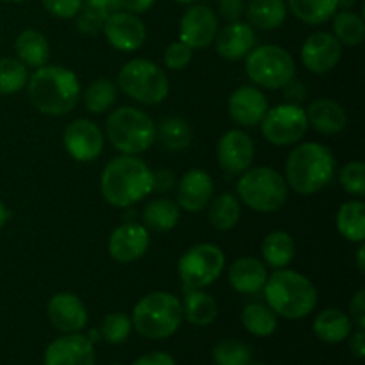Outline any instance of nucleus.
Returning <instances> with one entry per match:
<instances>
[{
	"instance_id": "obj_1",
	"label": "nucleus",
	"mask_w": 365,
	"mask_h": 365,
	"mask_svg": "<svg viewBox=\"0 0 365 365\" xmlns=\"http://www.w3.org/2000/svg\"><path fill=\"white\" fill-rule=\"evenodd\" d=\"M32 106L48 116H63L73 110L81 96V86L73 71L63 66H41L27 81Z\"/></svg>"
},
{
	"instance_id": "obj_2",
	"label": "nucleus",
	"mask_w": 365,
	"mask_h": 365,
	"mask_svg": "<svg viewBox=\"0 0 365 365\" xmlns=\"http://www.w3.org/2000/svg\"><path fill=\"white\" fill-rule=\"evenodd\" d=\"M102 195L110 205L130 207L152 192V171L134 155L110 160L102 173Z\"/></svg>"
},
{
	"instance_id": "obj_3",
	"label": "nucleus",
	"mask_w": 365,
	"mask_h": 365,
	"mask_svg": "<svg viewBox=\"0 0 365 365\" xmlns=\"http://www.w3.org/2000/svg\"><path fill=\"white\" fill-rule=\"evenodd\" d=\"M267 307L287 319H302L317 305V291L312 282L291 269H278L264 285Z\"/></svg>"
},
{
	"instance_id": "obj_4",
	"label": "nucleus",
	"mask_w": 365,
	"mask_h": 365,
	"mask_svg": "<svg viewBox=\"0 0 365 365\" xmlns=\"http://www.w3.org/2000/svg\"><path fill=\"white\" fill-rule=\"evenodd\" d=\"M285 175L298 195L321 191L335 175L334 153L319 143H303L289 155Z\"/></svg>"
},
{
	"instance_id": "obj_5",
	"label": "nucleus",
	"mask_w": 365,
	"mask_h": 365,
	"mask_svg": "<svg viewBox=\"0 0 365 365\" xmlns=\"http://www.w3.org/2000/svg\"><path fill=\"white\" fill-rule=\"evenodd\" d=\"M182 303L170 292H150L134 309V327L143 337L160 341L178 330L182 323Z\"/></svg>"
},
{
	"instance_id": "obj_6",
	"label": "nucleus",
	"mask_w": 365,
	"mask_h": 365,
	"mask_svg": "<svg viewBox=\"0 0 365 365\" xmlns=\"http://www.w3.org/2000/svg\"><path fill=\"white\" fill-rule=\"evenodd\" d=\"M106 132L110 145L125 155L145 152L155 143V123L148 114L135 107L113 110L107 118Z\"/></svg>"
},
{
	"instance_id": "obj_7",
	"label": "nucleus",
	"mask_w": 365,
	"mask_h": 365,
	"mask_svg": "<svg viewBox=\"0 0 365 365\" xmlns=\"http://www.w3.org/2000/svg\"><path fill=\"white\" fill-rule=\"evenodd\" d=\"M237 195L257 212H277L287 200V184L273 168H253L241 173Z\"/></svg>"
},
{
	"instance_id": "obj_8",
	"label": "nucleus",
	"mask_w": 365,
	"mask_h": 365,
	"mask_svg": "<svg viewBox=\"0 0 365 365\" xmlns=\"http://www.w3.org/2000/svg\"><path fill=\"white\" fill-rule=\"evenodd\" d=\"M120 88L125 95L145 106L163 102L170 93L166 73L157 64L146 59L128 61L118 75Z\"/></svg>"
},
{
	"instance_id": "obj_9",
	"label": "nucleus",
	"mask_w": 365,
	"mask_h": 365,
	"mask_svg": "<svg viewBox=\"0 0 365 365\" xmlns=\"http://www.w3.org/2000/svg\"><path fill=\"white\" fill-rule=\"evenodd\" d=\"M246 73L262 88L280 89L294 78L296 64L285 48L264 45L246 56Z\"/></svg>"
},
{
	"instance_id": "obj_10",
	"label": "nucleus",
	"mask_w": 365,
	"mask_h": 365,
	"mask_svg": "<svg viewBox=\"0 0 365 365\" xmlns=\"http://www.w3.org/2000/svg\"><path fill=\"white\" fill-rule=\"evenodd\" d=\"M225 267V255L217 246L198 245L187 250L178 262L185 289H203L217 280Z\"/></svg>"
},
{
	"instance_id": "obj_11",
	"label": "nucleus",
	"mask_w": 365,
	"mask_h": 365,
	"mask_svg": "<svg viewBox=\"0 0 365 365\" xmlns=\"http://www.w3.org/2000/svg\"><path fill=\"white\" fill-rule=\"evenodd\" d=\"M262 134L277 146L294 145L309 128L307 113L298 103H284L267 110L262 118Z\"/></svg>"
},
{
	"instance_id": "obj_12",
	"label": "nucleus",
	"mask_w": 365,
	"mask_h": 365,
	"mask_svg": "<svg viewBox=\"0 0 365 365\" xmlns=\"http://www.w3.org/2000/svg\"><path fill=\"white\" fill-rule=\"evenodd\" d=\"M103 32L107 41L121 52H134L146 39V29L141 18L127 11L110 13L103 24Z\"/></svg>"
},
{
	"instance_id": "obj_13",
	"label": "nucleus",
	"mask_w": 365,
	"mask_h": 365,
	"mask_svg": "<svg viewBox=\"0 0 365 365\" xmlns=\"http://www.w3.org/2000/svg\"><path fill=\"white\" fill-rule=\"evenodd\" d=\"M217 16L209 6L195 4L180 20V41L191 48H205L216 39Z\"/></svg>"
},
{
	"instance_id": "obj_14",
	"label": "nucleus",
	"mask_w": 365,
	"mask_h": 365,
	"mask_svg": "<svg viewBox=\"0 0 365 365\" xmlns=\"http://www.w3.org/2000/svg\"><path fill=\"white\" fill-rule=\"evenodd\" d=\"M342 57V46L330 32H316L309 36L302 46V61L314 73H328Z\"/></svg>"
},
{
	"instance_id": "obj_15",
	"label": "nucleus",
	"mask_w": 365,
	"mask_h": 365,
	"mask_svg": "<svg viewBox=\"0 0 365 365\" xmlns=\"http://www.w3.org/2000/svg\"><path fill=\"white\" fill-rule=\"evenodd\" d=\"M64 146L75 160L89 163L102 152L103 135L93 121L75 120L64 130Z\"/></svg>"
},
{
	"instance_id": "obj_16",
	"label": "nucleus",
	"mask_w": 365,
	"mask_h": 365,
	"mask_svg": "<svg viewBox=\"0 0 365 365\" xmlns=\"http://www.w3.org/2000/svg\"><path fill=\"white\" fill-rule=\"evenodd\" d=\"M255 157V146L252 138L242 130H230L220 139L217 160L220 166L230 175H241L250 170Z\"/></svg>"
},
{
	"instance_id": "obj_17",
	"label": "nucleus",
	"mask_w": 365,
	"mask_h": 365,
	"mask_svg": "<svg viewBox=\"0 0 365 365\" xmlns=\"http://www.w3.org/2000/svg\"><path fill=\"white\" fill-rule=\"evenodd\" d=\"M45 365H95L93 342L78 334L56 339L46 348Z\"/></svg>"
},
{
	"instance_id": "obj_18",
	"label": "nucleus",
	"mask_w": 365,
	"mask_h": 365,
	"mask_svg": "<svg viewBox=\"0 0 365 365\" xmlns=\"http://www.w3.org/2000/svg\"><path fill=\"white\" fill-rule=\"evenodd\" d=\"M150 245V235L143 225L123 223L109 239V253L116 262L128 264L141 259Z\"/></svg>"
},
{
	"instance_id": "obj_19",
	"label": "nucleus",
	"mask_w": 365,
	"mask_h": 365,
	"mask_svg": "<svg viewBox=\"0 0 365 365\" xmlns=\"http://www.w3.org/2000/svg\"><path fill=\"white\" fill-rule=\"evenodd\" d=\"M48 319L57 330L75 334L81 331L88 323V312L81 299L70 292H61L56 294L48 302Z\"/></svg>"
},
{
	"instance_id": "obj_20",
	"label": "nucleus",
	"mask_w": 365,
	"mask_h": 365,
	"mask_svg": "<svg viewBox=\"0 0 365 365\" xmlns=\"http://www.w3.org/2000/svg\"><path fill=\"white\" fill-rule=\"evenodd\" d=\"M228 110L235 123L253 127L262 121L264 114L267 113V100L257 88L245 86L232 93L228 100Z\"/></svg>"
},
{
	"instance_id": "obj_21",
	"label": "nucleus",
	"mask_w": 365,
	"mask_h": 365,
	"mask_svg": "<svg viewBox=\"0 0 365 365\" xmlns=\"http://www.w3.org/2000/svg\"><path fill=\"white\" fill-rule=\"evenodd\" d=\"M214 195V182L203 170H191L178 184V205L187 212H200L209 205Z\"/></svg>"
},
{
	"instance_id": "obj_22",
	"label": "nucleus",
	"mask_w": 365,
	"mask_h": 365,
	"mask_svg": "<svg viewBox=\"0 0 365 365\" xmlns=\"http://www.w3.org/2000/svg\"><path fill=\"white\" fill-rule=\"evenodd\" d=\"M255 45V32L248 24L230 21V25L217 34L216 48L223 59L239 61L248 56Z\"/></svg>"
},
{
	"instance_id": "obj_23",
	"label": "nucleus",
	"mask_w": 365,
	"mask_h": 365,
	"mask_svg": "<svg viewBox=\"0 0 365 365\" xmlns=\"http://www.w3.org/2000/svg\"><path fill=\"white\" fill-rule=\"evenodd\" d=\"M230 285L242 294H255L262 291L267 280V269L260 260L253 257H245L232 264L228 271Z\"/></svg>"
},
{
	"instance_id": "obj_24",
	"label": "nucleus",
	"mask_w": 365,
	"mask_h": 365,
	"mask_svg": "<svg viewBox=\"0 0 365 365\" xmlns=\"http://www.w3.org/2000/svg\"><path fill=\"white\" fill-rule=\"evenodd\" d=\"M305 113L309 123L323 134H337L346 127V121H348L344 107L330 98L314 100Z\"/></svg>"
},
{
	"instance_id": "obj_25",
	"label": "nucleus",
	"mask_w": 365,
	"mask_h": 365,
	"mask_svg": "<svg viewBox=\"0 0 365 365\" xmlns=\"http://www.w3.org/2000/svg\"><path fill=\"white\" fill-rule=\"evenodd\" d=\"M245 11L250 24L262 31L278 29L287 16V6L284 0H250Z\"/></svg>"
},
{
	"instance_id": "obj_26",
	"label": "nucleus",
	"mask_w": 365,
	"mask_h": 365,
	"mask_svg": "<svg viewBox=\"0 0 365 365\" xmlns=\"http://www.w3.org/2000/svg\"><path fill=\"white\" fill-rule=\"evenodd\" d=\"M314 331L323 342L337 344L346 341L351 334V319L342 310L327 309L314 321Z\"/></svg>"
},
{
	"instance_id": "obj_27",
	"label": "nucleus",
	"mask_w": 365,
	"mask_h": 365,
	"mask_svg": "<svg viewBox=\"0 0 365 365\" xmlns=\"http://www.w3.org/2000/svg\"><path fill=\"white\" fill-rule=\"evenodd\" d=\"M14 48H16V53L21 63L31 68L45 66L50 57L48 41H46V38L41 32L34 31V29L21 32L16 38Z\"/></svg>"
},
{
	"instance_id": "obj_28",
	"label": "nucleus",
	"mask_w": 365,
	"mask_h": 365,
	"mask_svg": "<svg viewBox=\"0 0 365 365\" xmlns=\"http://www.w3.org/2000/svg\"><path fill=\"white\" fill-rule=\"evenodd\" d=\"M180 220V209L170 198L152 200L143 210V221L155 232H170Z\"/></svg>"
},
{
	"instance_id": "obj_29",
	"label": "nucleus",
	"mask_w": 365,
	"mask_h": 365,
	"mask_svg": "<svg viewBox=\"0 0 365 365\" xmlns=\"http://www.w3.org/2000/svg\"><path fill=\"white\" fill-rule=\"evenodd\" d=\"M182 314L187 317V321L196 327H207L216 319L217 305L212 296L198 291V289H189L185 294Z\"/></svg>"
},
{
	"instance_id": "obj_30",
	"label": "nucleus",
	"mask_w": 365,
	"mask_h": 365,
	"mask_svg": "<svg viewBox=\"0 0 365 365\" xmlns=\"http://www.w3.org/2000/svg\"><path fill=\"white\" fill-rule=\"evenodd\" d=\"M337 228L348 241L362 245L365 239V205L360 200L346 202L339 209Z\"/></svg>"
},
{
	"instance_id": "obj_31",
	"label": "nucleus",
	"mask_w": 365,
	"mask_h": 365,
	"mask_svg": "<svg viewBox=\"0 0 365 365\" xmlns=\"http://www.w3.org/2000/svg\"><path fill=\"white\" fill-rule=\"evenodd\" d=\"M289 9L298 20L309 25H319L337 13V0H287Z\"/></svg>"
},
{
	"instance_id": "obj_32",
	"label": "nucleus",
	"mask_w": 365,
	"mask_h": 365,
	"mask_svg": "<svg viewBox=\"0 0 365 365\" xmlns=\"http://www.w3.org/2000/svg\"><path fill=\"white\" fill-rule=\"evenodd\" d=\"M294 241H292V237L287 232H273L262 242L264 260L271 267H277V269L289 266L292 259H294Z\"/></svg>"
},
{
	"instance_id": "obj_33",
	"label": "nucleus",
	"mask_w": 365,
	"mask_h": 365,
	"mask_svg": "<svg viewBox=\"0 0 365 365\" xmlns=\"http://www.w3.org/2000/svg\"><path fill=\"white\" fill-rule=\"evenodd\" d=\"M155 138L168 152H180L191 145L192 130L182 118H168L159 125V130H155Z\"/></svg>"
},
{
	"instance_id": "obj_34",
	"label": "nucleus",
	"mask_w": 365,
	"mask_h": 365,
	"mask_svg": "<svg viewBox=\"0 0 365 365\" xmlns=\"http://www.w3.org/2000/svg\"><path fill=\"white\" fill-rule=\"evenodd\" d=\"M241 217V207L237 198L230 192L217 196L209 209V221L216 230H232Z\"/></svg>"
},
{
	"instance_id": "obj_35",
	"label": "nucleus",
	"mask_w": 365,
	"mask_h": 365,
	"mask_svg": "<svg viewBox=\"0 0 365 365\" xmlns=\"http://www.w3.org/2000/svg\"><path fill=\"white\" fill-rule=\"evenodd\" d=\"M242 324L250 334L257 337H269L277 330V314L269 307L253 303L242 310Z\"/></svg>"
},
{
	"instance_id": "obj_36",
	"label": "nucleus",
	"mask_w": 365,
	"mask_h": 365,
	"mask_svg": "<svg viewBox=\"0 0 365 365\" xmlns=\"http://www.w3.org/2000/svg\"><path fill=\"white\" fill-rule=\"evenodd\" d=\"M334 32L339 43H344L348 46H356L365 38V24L362 16L353 11H342L334 14Z\"/></svg>"
},
{
	"instance_id": "obj_37",
	"label": "nucleus",
	"mask_w": 365,
	"mask_h": 365,
	"mask_svg": "<svg viewBox=\"0 0 365 365\" xmlns=\"http://www.w3.org/2000/svg\"><path fill=\"white\" fill-rule=\"evenodd\" d=\"M114 102H116V88L107 78L91 82L84 93V106L93 114L106 113L113 107Z\"/></svg>"
},
{
	"instance_id": "obj_38",
	"label": "nucleus",
	"mask_w": 365,
	"mask_h": 365,
	"mask_svg": "<svg viewBox=\"0 0 365 365\" xmlns=\"http://www.w3.org/2000/svg\"><path fill=\"white\" fill-rule=\"evenodd\" d=\"M29 73L21 61L4 57L0 59V95H13L24 89Z\"/></svg>"
},
{
	"instance_id": "obj_39",
	"label": "nucleus",
	"mask_w": 365,
	"mask_h": 365,
	"mask_svg": "<svg viewBox=\"0 0 365 365\" xmlns=\"http://www.w3.org/2000/svg\"><path fill=\"white\" fill-rule=\"evenodd\" d=\"M212 356L216 365H248L252 362V349L245 342L228 339L214 348Z\"/></svg>"
},
{
	"instance_id": "obj_40",
	"label": "nucleus",
	"mask_w": 365,
	"mask_h": 365,
	"mask_svg": "<svg viewBox=\"0 0 365 365\" xmlns=\"http://www.w3.org/2000/svg\"><path fill=\"white\" fill-rule=\"evenodd\" d=\"M132 330V323L125 314L114 312L103 317L102 327H100V335L110 344H121L128 339Z\"/></svg>"
},
{
	"instance_id": "obj_41",
	"label": "nucleus",
	"mask_w": 365,
	"mask_h": 365,
	"mask_svg": "<svg viewBox=\"0 0 365 365\" xmlns=\"http://www.w3.org/2000/svg\"><path fill=\"white\" fill-rule=\"evenodd\" d=\"M339 180L346 192L353 196L365 195V166L360 160L348 163L339 173Z\"/></svg>"
},
{
	"instance_id": "obj_42",
	"label": "nucleus",
	"mask_w": 365,
	"mask_h": 365,
	"mask_svg": "<svg viewBox=\"0 0 365 365\" xmlns=\"http://www.w3.org/2000/svg\"><path fill=\"white\" fill-rule=\"evenodd\" d=\"M192 59V48L187 46L185 43L177 41V43H171L170 46L166 48L164 52V63L170 70H184V68L189 66Z\"/></svg>"
},
{
	"instance_id": "obj_43",
	"label": "nucleus",
	"mask_w": 365,
	"mask_h": 365,
	"mask_svg": "<svg viewBox=\"0 0 365 365\" xmlns=\"http://www.w3.org/2000/svg\"><path fill=\"white\" fill-rule=\"evenodd\" d=\"M77 16V29L81 32H84V34H98V32H102L103 24L107 20L106 14L91 9V7L81 9Z\"/></svg>"
},
{
	"instance_id": "obj_44",
	"label": "nucleus",
	"mask_w": 365,
	"mask_h": 365,
	"mask_svg": "<svg viewBox=\"0 0 365 365\" xmlns=\"http://www.w3.org/2000/svg\"><path fill=\"white\" fill-rule=\"evenodd\" d=\"M43 7L57 18H73L84 7L82 0H41Z\"/></svg>"
},
{
	"instance_id": "obj_45",
	"label": "nucleus",
	"mask_w": 365,
	"mask_h": 365,
	"mask_svg": "<svg viewBox=\"0 0 365 365\" xmlns=\"http://www.w3.org/2000/svg\"><path fill=\"white\" fill-rule=\"evenodd\" d=\"M220 14L228 21H239V18L245 14V0H220L217 4Z\"/></svg>"
},
{
	"instance_id": "obj_46",
	"label": "nucleus",
	"mask_w": 365,
	"mask_h": 365,
	"mask_svg": "<svg viewBox=\"0 0 365 365\" xmlns=\"http://www.w3.org/2000/svg\"><path fill=\"white\" fill-rule=\"evenodd\" d=\"M175 173L170 170H159L155 173H152V191L159 192H168L175 187Z\"/></svg>"
},
{
	"instance_id": "obj_47",
	"label": "nucleus",
	"mask_w": 365,
	"mask_h": 365,
	"mask_svg": "<svg viewBox=\"0 0 365 365\" xmlns=\"http://www.w3.org/2000/svg\"><path fill=\"white\" fill-rule=\"evenodd\" d=\"M351 316L353 319L356 321L359 328L365 327V291L360 289L359 292L355 294V298L351 299Z\"/></svg>"
},
{
	"instance_id": "obj_48",
	"label": "nucleus",
	"mask_w": 365,
	"mask_h": 365,
	"mask_svg": "<svg viewBox=\"0 0 365 365\" xmlns=\"http://www.w3.org/2000/svg\"><path fill=\"white\" fill-rule=\"evenodd\" d=\"M284 96L291 103H298L302 102V100H305L307 88L299 81H294V78H292L291 82H287V84L284 86Z\"/></svg>"
},
{
	"instance_id": "obj_49",
	"label": "nucleus",
	"mask_w": 365,
	"mask_h": 365,
	"mask_svg": "<svg viewBox=\"0 0 365 365\" xmlns=\"http://www.w3.org/2000/svg\"><path fill=\"white\" fill-rule=\"evenodd\" d=\"M134 365H177V364H175L173 356L168 355V353L153 351V353H148V355L141 356L139 360H135Z\"/></svg>"
},
{
	"instance_id": "obj_50",
	"label": "nucleus",
	"mask_w": 365,
	"mask_h": 365,
	"mask_svg": "<svg viewBox=\"0 0 365 365\" xmlns=\"http://www.w3.org/2000/svg\"><path fill=\"white\" fill-rule=\"evenodd\" d=\"M86 7H91V9L100 11L106 16H109L114 11H120V2L118 0H82Z\"/></svg>"
},
{
	"instance_id": "obj_51",
	"label": "nucleus",
	"mask_w": 365,
	"mask_h": 365,
	"mask_svg": "<svg viewBox=\"0 0 365 365\" xmlns=\"http://www.w3.org/2000/svg\"><path fill=\"white\" fill-rule=\"evenodd\" d=\"M118 2H120V9H125L127 13L139 14L148 11L155 0H118Z\"/></svg>"
},
{
	"instance_id": "obj_52",
	"label": "nucleus",
	"mask_w": 365,
	"mask_h": 365,
	"mask_svg": "<svg viewBox=\"0 0 365 365\" xmlns=\"http://www.w3.org/2000/svg\"><path fill=\"white\" fill-rule=\"evenodd\" d=\"M349 346H351V353L355 355V359L362 360L365 355V334L362 328H360V331H356V334L353 335L351 344Z\"/></svg>"
},
{
	"instance_id": "obj_53",
	"label": "nucleus",
	"mask_w": 365,
	"mask_h": 365,
	"mask_svg": "<svg viewBox=\"0 0 365 365\" xmlns=\"http://www.w3.org/2000/svg\"><path fill=\"white\" fill-rule=\"evenodd\" d=\"M356 264H359V269H360V273H364L365 271V262H364V257H365V246L362 245L360 246V250L359 252H356Z\"/></svg>"
},
{
	"instance_id": "obj_54",
	"label": "nucleus",
	"mask_w": 365,
	"mask_h": 365,
	"mask_svg": "<svg viewBox=\"0 0 365 365\" xmlns=\"http://www.w3.org/2000/svg\"><path fill=\"white\" fill-rule=\"evenodd\" d=\"M7 217H9V212H7L6 205H4V203H2V202H0V228H2V227H4V225H6Z\"/></svg>"
},
{
	"instance_id": "obj_55",
	"label": "nucleus",
	"mask_w": 365,
	"mask_h": 365,
	"mask_svg": "<svg viewBox=\"0 0 365 365\" xmlns=\"http://www.w3.org/2000/svg\"><path fill=\"white\" fill-rule=\"evenodd\" d=\"M337 6L344 11H351V7L355 6V0H337Z\"/></svg>"
},
{
	"instance_id": "obj_56",
	"label": "nucleus",
	"mask_w": 365,
	"mask_h": 365,
	"mask_svg": "<svg viewBox=\"0 0 365 365\" xmlns=\"http://www.w3.org/2000/svg\"><path fill=\"white\" fill-rule=\"evenodd\" d=\"M173 2H177V4H196V2H200V0H173Z\"/></svg>"
},
{
	"instance_id": "obj_57",
	"label": "nucleus",
	"mask_w": 365,
	"mask_h": 365,
	"mask_svg": "<svg viewBox=\"0 0 365 365\" xmlns=\"http://www.w3.org/2000/svg\"><path fill=\"white\" fill-rule=\"evenodd\" d=\"M4 2H24V0H4Z\"/></svg>"
},
{
	"instance_id": "obj_58",
	"label": "nucleus",
	"mask_w": 365,
	"mask_h": 365,
	"mask_svg": "<svg viewBox=\"0 0 365 365\" xmlns=\"http://www.w3.org/2000/svg\"><path fill=\"white\" fill-rule=\"evenodd\" d=\"M248 365H264V364H248Z\"/></svg>"
},
{
	"instance_id": "obj_59",
	"label": "nucleus",
	"mask_w": 365,
	"mask_h": 365,
	"mask_svg": "<svg viewBox=\"0 0 365 365\" xmlns=\"http://www.w3.org/2000/svg\"><path fill=\"white\" fill-rule=\"evenodd\" d=\"M114 365H120V364H114Z\"/></svg>"
}]
</instances>
